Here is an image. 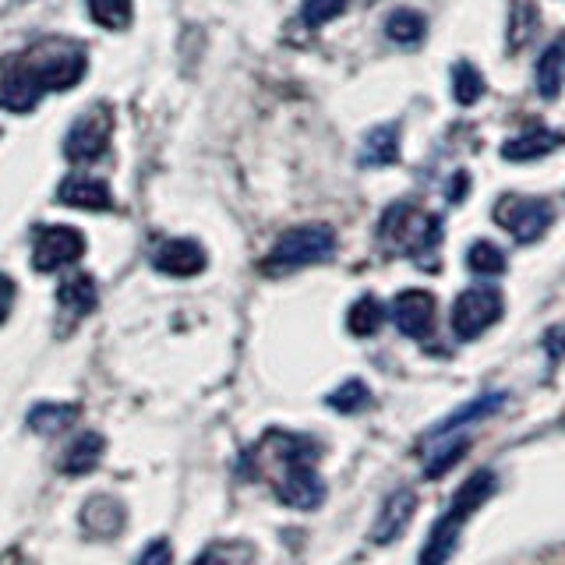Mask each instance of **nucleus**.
Segmentation results:
<instances>
[{"label": "nucleus", "instance_id": "obj_1", "mask_svg": "<svg viewBox=\"0 0 565 565\" xmlns=\"http://www.w3.org/2000/svg\"><path fill=\"white\" fill-rule=\"evenodd\" d=\"M85 67V50L64 40H46L29 50L8 53V57H0V106L8 114H29L46 93L75 88Z\"/></svg>", "mask_w": 565, "mask_h": 565}, {"label": "nucleus", "instance_id": "obj_2", "mask_svg": "<svg viewBox=\"0 0 565 565\" xmlns=\"http://www.w3.org/2000/svg\"><path fill=\"white\" fill-rule=\"evenodd\" d=\"M491 494H494V473L491 470H477L470 481H463V488L456 491L449 512L431 526L428 541H424V547H420L417 565H446L456 552V544H459V530H463V523L473 516L477 505H484Z\"/></svg>", "mask_w": 565, "mask_h": 565}, {"label": "nucleus", "instance_id": "obj_3", "mask_svg": "<svg viewBox=\"0 0 565 565\" xmlns=\"http://www.w3.org/2000/svg\"><path fill=\"white\" fill-rule=\"evenodd\" d=\"M279 438V463L282 473L276 477V494L282 505L300 509V512H311L322 505L326 499V484L322 477L315 470V446L308 438H297V435H276Z\"/></svg>", "mask_w": 565, "mask_h": 565}, {"label": "nucleus", "instance_id": "obj_4", "mask_svg": "<svg viewBox=\"0 0 565 565\" xmlns=\"http://www.w3.org/2000/svg\"><path fill=\"white\" fill-rule=\"evenodd\" d=\"M379 237L393 255H406L428 265V255L441 241V220L435 212H424L411 202H396L385 209V216L379 223Z\"/></svg>", "mask_w": 565, "mask_h": 565}, {"label": "nucleus", "instance_id": "obj_5", "mask_svg": "<svg viewBox=\"0 0 565 565\" xmlns=\"http://www.w3.org/2000/svg\"><path fill=\"white\" fill-rule=\"evenodd\" d=\"M335 255V234L326 223H308V226H294L287 234H279L273 244V252L265 255L262 273L265 276H282L294 269H305V265L329 262Z\"/></svg>", "mask_w": 565, "mask_h": 565}, {"label": "nucleus", "instance_id": "obj_6", "mask_svg": "<svg viewBox=\"0 0 565 565\" xmlns=\"http://www.w3.org/2000/svg\"><path fill=\"white\" fill-rule=\"evenodd\" d=\"M505 305H502V294L494 287H470L456 297L452 305V332L456 340H477V335H484L494 322L502 318Z\"/></svg>", "mask_w": 565, "mask_h": 565}, {"label": "nucleus", "instance_id": "obj_7", "mask_svg": "<svg viewBox=\"0 0 565 565\" xmlns=\"http://www.w3.org/2000/svg\"><path fill=\"white\" fill-rule=\"evenodd\" d=\"M552 202L526 199V194H502L494 202V223L509 230L520 244H534L547 226H552Z\"/></svg>", "mask_w": 565, "mask_h": 565}, {"label": "nucleus", "instance_id": "obj_8", "mask_svg": "<svg viewBox=\"0 0 565 565\" xmlns=\"http://www.w3.org/2000/svg\"><path fill=\"white\" fill-rule=\"evenodd\" d=\"M85 255V234L75 226H43L32 244L35 273H57Z\"/></svg>", "mask_w": 565, "mask_h": 565}, {"label": "nucleus", "instance_id": "obj_9", "mask_svg": "<svg viewBox=\"0 0 565 565\" xmlns=\"http://www.w3.org/2000/svg\"><path fill=\"white\" fill-rule=\"evenodd\" d=\"M110 128H114V117L106 106H96L93 114H85L82 120L71 124V131L64 138V156L71 163H93L106 152L110 146Z\"/></svg>", "mask_w": 565, "mask_h": 565}, {"label": "nucleus", "instance_id": "obj_10", "mask_svg": "<svg viewBox=\"0 0 565 565\" xmlns=\"http://www.w3.org/2000/svg\"><path fill=\"white\" fill-rule=\"evenodd\" d=\"M205 247L199 241H188V237H177V241H163L152 252V265L156 273L163 276H177V279H188V276H199L205 269Z\"/></svg>", "mask_w": 565, "mask_h": 565}, {"label": "nucleus", "instance_id": "obj_11", "mask_svg": "<svg viewBox=\"0 0 565 565\" xmlns=\"http://www.w3.org/2000/svg\"><path fill=\"white\" fill-rule=\"evenodd\" d=\"M393 322L411 340H424L435 329V297L428 290H403L393 300Z\"/></svg>", "mask_w": 565, "mask_h": 565}, {"label": "nucleus", "instance_id": "obj_12", "mask_svg": "<svg viewBox=\"0 0 565 565\" xmlns=\"http://www.w3.org/2000/svg\"><path fill=\"white\" fill-rule=\"evenodd\" d=\"M414 512H417V494L411 488L393 491L382 502V509H379L375 526H371V541H375V544H393L396 537H403V530L411 526Z\"/></svg>", "mask_w": 565, "mask_h": 565}, {"label": "nucleus", "instance_id": "obj_13", "mask_svg": "<svg viewBox=\"0 0 565 565\" xmlns=\"http://www.w3.org/2000/svg\"><path fill=\"white\" fill-rule=\"evenodd\" d=\"M57 202L71 209L106 212V209H114V194L106 188V181H96V177H67L57 188Z\"/></svg>", "mask_w": 565, "mask_h": 565}, {"label": "nucleus", "instance_id": "obj_14", "mask_svg": "<svg viewBox=\"0 0 565 565\" xmlns=\"http://www.w3.org/2000/svg\"><path fill=\"white\" fill-rule=\"evenodd\" d=\"M565 146V138L558 131H547V128H526L516 138H509L502 146V159L509 163H530V159H541L547 152H555Z\"/></svg>", "mask_w": 565, "mask_h": 565}, {"label": "nucleus", "instance_id": "obj_15", "mask_svg": "<svg viewBox=\"0 0 565 565\" xmlns=\"http://www.w3.org/2000/svg\"><path fill=\"white\" fill-rule=\"evenodd\" d=\"M82 526L96 537H114L124 526V505L110 499V494H96V499H88L82 509Z\"/></svg>", "mask_w": 565, "mask_h": 565}, {"label": "nucleus", "instance_id": "obj_16", "mask_svg": "<svg viewBox=\"0 0 565 565\" xmlns=\"http://www.w3.org/2000/svg\"><path fill=\"white\" fill-rule=\"evenodd\" d=\"M103 449H106L103 435H96V431L78 435V438L67 446V452H64V459H61V470L71 473V477L88 473V470H93V467L99 463V459H103Z\"/></svg>", "mask_w": 565, "mask_h": 565}, {"label": "nucleus", "instance_id": "obj_17", "mask_svg": "<svg viewBox=\"0 0 565 565\" xmlns=\"http://www.w3.org/2000/svg\"><path fill=\"white\" fill-rule=\"evenodd\" d=\"M562 82H565V35L547 46L537 61V88L544 99H558Z\"/></svg>", "mask_w": 565, "mask_h": 565}, {"label": "nucleus", "instance_id": "obj_18", "mask_svg": "<svg viewBox=\"0 0 565 565\" xmlns=\"http://www.w3.org/2000/svg\"><path fill=\"white\" fill-rule=\"evenodd\" d=\"M399 156V131L393 124H382L367 138L361 149V167H393Z\"/></svg>", "mask_w": 565, "mask_h": 565}, {"label": "nucleus", "instance_id": "obj_19", "mask_svg": "<svg viewBox=\"0 0 565 565\" xmlns=\"http://www.w3.org/2000/svg\"><path fill=\"white\" fill-rule=\"evenodd\" d=\"M502 403H505V393H488V396H481V399H473V403H467V406H463V411H456L452 417H446V420H441L438 428L431 431V438H441V435H449V431L463 428V424H470V420L491 417L494 411H502Z\"/></svg>", "mask_w": 565, "mask_h": 565}, {"label": "nucleus", "instance_id": "obj_20", "mask_svg": "<svg viewBox=\"0 0 565 565\" xmlns=\"http://www.w3.org/2000/svg\"><path fill=\"white\" fill-rule=\"evenodd\" d=\"M424 29H428V22H424V14L420 11H411V8H399L385 18V35L393 43H403V46H411V43H420L424 40Z\"/></svg>", "mask_w": 565, "mask_h": 565}, {"label": "nucleus", "instance_id": "obj_21", "mask_svg": "<svg viewBox=\"0 0 565 565\" xmlns=\"http://www.w3.org/2000/svg\"><path fill=\"white\" fill-rule=\"evenodd\" d=\"M57 300L67 308V311H75V315H88L96 308V282L88 279L85 273L78 276H71L61 282V290H57Z\"/></svg>", "mask_w": 565, "mask_h": 565}, {"label": "nucleus", "instance_id": "obj_22", "mask_svg": "<svg viewBox=\"0 0 565 565\" xmlns=\"http://www.w3.org/2000/svg\"><path fill=\"white\" fill-rule=\"evenodd\" d=\"M75 417H78V406H71V403H40L29 414V428L40 435H53V431L67 428Z\"/></svg>", "mask_w": 565, "mask_h": 565}, {"label": "nucleus", "instance_id": "obj_23", "mask_svg": "<svg viewBox=\"0 0 565 565\" xmlns=\"http://www.w3.org/2000/svg\"><path fill=\"white\" fill-rule=\"evenodd\" d=\"M382 318H385V308L379 305V300L375 297H361V300H353V308L347 311V329L364 340V335L379 332Z\"/></svg>", "mask_w": 565, "mask_h": 565}, {"label": "nucleus", "instance_id": "obj_24", "mask_svg": "<svg viewBox=\"0 0 565 565\" xmlns=\"http://www.w3.org/2000/svg\"><path fill=\"white\" fill-rule=\"evenodd\" d=\"M85 4H88V14H93V22L99 29L120 32V29L131 25V11H135L131 0H85Z\"/></svg>", "mask_w": 565, "mask_h": 565}, {"label": "nucleus", "instance_id": "obj_25", "mask_svg": "<svg viewBox=\"0 0 565 565\" xmlns=\"http://www.w3.org/2000/svg\"><path fill=\"white\" fill-rule=\"evenodd\" d=\"M484 93V78H481V71H477L473 64L467 61H459L452 67V96L459 106H473L477 99H481Z\"/></svg>", "mask_w": 565, "mask_h": 565}, {"label": "nucleus", "instance_id": "obj_26", "mask_svg": "<svg viewBox=\"0 0 565 565\" xmlns=\"http://www.w3.org/2000/svg\"><path fill=\"white\" fill-rule=\"evenodd\" d=\"M467 269L473 276H502L505 273V255L488 241H473L467 252Z\"/></svg>", "mask_w": 565, "mask_h": 565}, {"label": "nucleus", "instance_id": "obj_27", "mask_svg": "<svg viewBox=\"0 0 565 565\" xmlns=\"http://www.w3.org/2000/svg\"><path fill=\"white\" fill-rule=\"evenodd\" d=\"M367 403H371V393H367V385L358 382V379L340 385L329 396V406H332V411H340V414H353V411H361V406H367Z\"/></svg>", "mask_w": 565, "mask_h": 565}, {"label": "nucleus", "instance_id": "obj_28", "mask_svg": "<svg viewBox=\"0 0 565 565\" xmlns=\"http://www.w3.org/2000/svg\"><path fill=\"white\" fill-rule=\"evenodd\" d=\"M350 0H305V8H300V18H305L308 29H318L332 22V18H340L347 11Z\"/></svg>", "mask_w": 565, "mask_h": 565}, {"label": "nucleus", "instance_id": "obj_29", "mask_svg": "<svg viewBox=\"0 0 565 565\" xmlns=\"http://www.w3.org/2000/svg\"><path fill=\"white\" fill-rule=\"evenodd\" d=\"M467 446H470L467 438L452 441V446H446V452H438V456H431V459H428V470H424V473H428V477H441V473H446L452 463H459V456L467 452Z\"/></svg>", "mask_w": 565, "mask_h": 565}, {"label": "nucleus", "instance_id": "obj_30", "mask_svg": "<svg viewBox=\"0 0 565 565\" xmlns=\"http://www.w3.org/2000/svg\"><path fill=\"white\" fill-rule=\"evenodd\" d=\"M173 552H170V544L167 541H152L146 552H141L138 565H170Z\"/></svg>", "mask_w": 565, "mask_h": 565}, {"label": "nucleus", "instance_id": "obj_31", "mask_svg": "<svg viewBox=\"0 0 565 565\" xmlns=\"http://www.w3.org/2000/svg\"><path fill=\"white\" fill-rule=\"evenodd\" d=\"M11 308H14V279L11 276H0V326L8 322Z\"/></svg>", "mask_w": 565, "mask_h": 565}, {"label": "nucleus", "instance_id": "obj_32", "mask_svg": "<svg viewBox=\"0 0 565 565\" xmlns=\"http://www.w3.org/2000/svg\"><path fill=\"white\" fill-rule=\"evenodd\" d=\"M467 184H470V177L467 173H456L452 181H449V202H463L467 199Z\"/></svg>", "mask_w": 565, "mask_h": 565}, {"label": "nucleus", "instance_id": "obj_33", "mask_svg": "<svg viewBox=\"0 0 565 565\" xmlns=\"http://www.w3.org/2000/svg\"><path fill=\"white\" fill-rule=\"evenodd\" d=\"M194 565H223V562H220L216 555H212V552H205V555H202L199 562H194Z\"/></svg>", "mask_w": 565, "mask_h": 565}]
</instances>
